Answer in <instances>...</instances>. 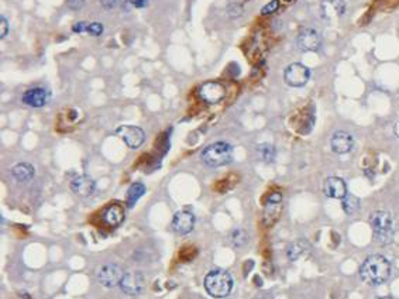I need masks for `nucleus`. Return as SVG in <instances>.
Segmentation results:
<instances>
[{"mask_svg":"<svg viewBox=\"0 0 399 299\" xmlns=\"http://www.w3.org/2000/svg\"><path fill=\"white\" fill-rule=\"evenodd\" d=\"M9 33V21L6 20V17H2L0 19V37L5 39Z\"/></svg>","mask_w":399,"mask_h":299,"instance_id":"obj_29","label":"nucleus"},{"mask_svg":"<svg viewBox=\"0 0 399 299\" xmlns=\"http://www.w3.org/2000/svg\"><path fill=\"white\" fill-rule=\"evenodd\" d=\"M330 145L336 154H346L353 148L354 138L346 131H336L330 138Z\"/></svg>","mask_w":399,"mask_h":299,"instance_id":"obj_15","label":"nucleus"},{"mask_svg":"<svg viewBox=\"0 0 399 299\" xmlns=\"http://www.w3.org/2000/svg\"><path fill=\"white\" fill-rule=\"evenodd\" d=\"M230 240H231V244L236 246V247H244L247 243H249V234L246 230L243 229H236L233 230L231 234H230Z\"/></svg>","mask_w":399,"mask_h":299,"instance_id":"obj_21","label":"nucleus"},{"mask_svg":"<svg viewBox=\"0 0 399 299\" xmlns=\"http://www.w3.org/2000/svg\"><path fill=\"white\" fill-rule=\"evenodd\" d=\"M281 201H282L281 194L275 192V194H272V195L268 198V205H278Z\"/></svg>","mask_w":399,"mask_h":299,"instance_id":"obj_32","label":"nucleus"},{"mask_svg":"<svg viewBox=\"0 0 399 299\" xmlns=\"http://www.w3.org/2000/svg\"><path fill=\"white\" fill-rule=\"evenodd\" d=\"M346 13L344 0H322L321 16L327 21H333Z\"/></svg>","mask_w":399,"mask_h":299,"instance_id":"obj_11","label":"nucleus"},{"mask_svg":"<svg viewBox=\"0 0 399 299\" xmlns=\"http://www.w3.org/2000/svg\"><path fill=\"white\" fill-rule=\"evenodd\" d=\"M371 228L374 230V237L375 240L381 244H388L392 240V230H393V220L391 213L385 210H375L371 217Z\"/></svg>","mask_w":399,"mask_h":299,"instance_id":"obj_4","label":"nucleus"},{"mask_svg":"<svg viewBox=\"0 0 399 299\" xmlns=\"http://www.w3.org/2000/svg\"><path fill=\"white\" fill-rule=\"evenodd\" d=\"M360 275L363 280L371 285H381L391 275V264L385 257L374 254L361 264Z\"/></svg>","mask_w":399,"mask_h":299,"instance_id":"obj_1","label":"nucleus"},{"mask_svg":"<svg viewBox=\"0 0 399 299\" xmlns=\"http://www.w3.org/2000/svg\"><path fill=\"white\" fill-rule=\"evenodd\" d=\"M100 5L107 9V10H111L114 7H117L118 0H100Z\"/></svg>","mask_w":399,"mask_h":299,"instance_id":"obj_31","label":"nucleus"},{"mask_svg":"<svg viewBox=\"0 0 399 299\" xmlns=\"http://www.w3.org/2000/svg\"><path fill=\"white\" fill-rule=\"evenodd\" d=\"M203 163L209 167L217 168L231 163L233 160V148L231 145L224 141H217L208 145L202 151Z\"/></svg>","mask_w":399,"mask_h":299,"instance_id":"obj_3","label":"nucleus"},{"mask_svg":"<svg viewBox=\"0 0 399 299\" xmlns=\"http://www.w3.org/2000/svg\"><path fill=\"white\" fill-rule=\"evenodd\" d=\"M144 194L145 186L143 183H133L130 188H129V191H127V205H129V208H133V206L137 203L138 199L144 195Z\"/></svg>","mask_w":399,"mask_h":299,"instance_id":"obj_19","label":"nucleus"},{"mask_svg":"<svg viewBox=\"0 0 399 299\" xmlns=\"http://www.w3.org/2000/svg\"><path fill=\"white\" fill-rule=\"evenodd\" d=\"M302 253H303V247H302L299 243H292V244L288 247V250H287L288 258L292 261L298 260V258L302 255Z\"/></svg>","mask_w":399,"mask_h":299,"instance_id":"obj_23","label":"nucleus"},{"mask_svg":"<svg viewBox=\"0 0 399 299\" xmlns=\"http://www.w3.org/2000/svg\"><path fill=\"white\" fill-rule=\"evenodd\" d=\"M145 285V278L144 275L137 271H131V273H126L123 280L120 282V288L122 291L127 295H138L144 289Z\"/></svg>","mask_w":399,"mask_h":299,"instance_id":"obj_9","label":"nucleus"},{"mask_svg":"<svg viewBox=\"0 0 399 299\" xmlns=\"http://www.w3.org/2000/svg\"><path fill=\"white\" fill-rule=\"evenodd\" d=\"M226 95V89L222 84L219 82H205L199 88V96L206 103L215 104L219 103Z\"/></svg>","mask_w":399,"mask_h":299,"instance_id":"obj_10","label":"nucleus"},{"mask_svg":"<svg viewBox=\"0 0 399 299\" xmlns=\"http://www.w3.org/2000/svg\"><path fill=\"white\" fill-rule=\"evenodd\" d=\"M88 33L93 35V37H99L103 33V26L100 23H91L88 27Z\"/></svg>","mask_w":399,"mask_h":299,"instance_id":"obj_26","label":"nucleus"},{"mask_svg":"<svg viewBox=\"0 0 399 299\" xmlns=\"http://www.w3.org/2000/svg\"><path fill=\"white\" fill-rule=\"evenodd\" d=\"M66 3H68V7L71 10H75V12H78V10L85 7V0H68Z\"/></svg>","mask_w":399,"mask_h":299,"instance_id":"obj_27","label":"nucleus"},{"mask_svg":"<svg viewBox=\"0 0 399 299\" xmlns=\"http://www.w3.org/2000/svg\"><path fill=\"white\" fill-rule=\"evenodd\" d=\"M395 133H396V136L399 137V122L396 123V126H395Z\"/></svg>","mask_w":399,"mask_h":299,"instance_id":"obj_33","label":"nucleus"},{"mask_svg":"<svg viewBox=\"0 0 399 299\" xmlns=\"http://www.w3.org/2000/svg\"><path fill=\"white\" fill-rule=\"evenodd\" d=\"M341 206H343V210L347 215H354L355 212L360 210V201L354 196L346 195L341 199Z\"/></svg>","mask_w":399,"mask_h":299,"instance_id":"obj_20","label":"nucleus"},{"mask_svg":"<svg viewBox=\"0 0 399 299\" xmlns=\"http://www.w3.org/2000/svg\"><path fill=\"white\" fill-rule=\"evenodd\" d=\"M206 292L213 298H226L233 289V278L224 270H213L210 271L203 281Z\"/></svg>","mask_w":399,"mask_h":299,"instance_id":"obj_2","label":"nucleus"},{"mask_svg":"<svg viewBox=\"0 0 399 299\" xmlns=\"http://www.w3.org/2000/svg\"><path fill=\"white\" fill-rule=\"evenodd\" d=\"M125 277V271L116 264H107L100 268L98 274L99 282L106 288H113V286L120 285V282Z\"/></svg>","mask_w":399,"mask_h":299,"instance_id":"obj_8","label":"nucleus"},{"mask_svg":"<svg viewBox=\"0 0 399 299\" xmlns=\"http://www.w3.org/2000/svg\"><path fill=\"white\" fill-rule=\"evenodd\" d=\"M227 14H229L231 19H237L240 17L243 14V6L242 5H237V3H233L227 7Z\"/></svg>","mask_w":399,"mask_h":299,"instance_id":"obj_25","label":"nucleus"},{"mask_svg":"<svg viewBox=\"0 0 399 299\" xmlns=\"http://www.w3.org/2000/svg\"><path fill=\"white\" fill-rule=\"evenodd\" d=\"M23 103L30 107H43L48 103V92L44 88H31L23 93Z\"/></svg>","mask_w":399,"mask_h":299,"instance_id":"obj_14","label":"nucleus"},{"mask_svg":"<svg viewBox=\"0 0 399 299\" xmlns=\"http://www.w3.org/2000/svg\"><path fill=\"white\" fill-rule=\"evenodd\" d=\"M280 9V0H271L269 3H267L265 6L261 9L262 16H268V14L275 13L276 10Z\"/></svg>","mask_w":399,"mask_h":299,"instance_id":"obj_24","label":"nucleus"},{"mask_svg":"<svg viewBox=\"0 0 399 299\" xmlns=\"http://www.w3.org/2000/svg\"><path fill=\"white\" fill-rule=\"evenodd\" d=\"M310 78V71L308 66H305L301 62H295L285 69L284 72V79L285 82L292 86V88H301L308 84Z\"/></svg>","mask_w":399,"mask_h":299,"instance_id":"obj_5","label":"nucleus"},{"mask_svg":"<svg viewBox=\"0 0 399 299\" xmlns=\"http://www.w3.org/2000/svg\"><path fill=\"white\" fill-rule=\"evenodd\" d=\"M377 299H395V298H391V296H382V298H377Z\"/></svg>","mask_w":399,"mask_h":299,"instance_id":"obj_34","label":"nucleus"},{"mask_svg":"<svg viewBox=\"0 0 399 299\" xmlns=\"http://www.w3.org/2000/svg\"><path fill=\"white\" fill-rule=\"evenodd\" d=\"M258 153H260L262 161L265 163H272L275 160V148L271 144H261L258 147Z\"/></svg>","mask_w":399,"mask_h":299,"instance_id":"obj_22","label":"nucleus"},{"mask_svg":"<svg viewBox=\"0 0 399 299\" xmlns=\"http://www.w3.org/2000/svg\"><path fill=\"white\" fill-rule=\"evenodd\" d=\"M195 228V215L189 210L177 212L172 219V229L178 234H188Z\"/></svg>","mask_w":399,"mask_h":299,"instance_id":"obj_12","label":"nucleus"},{"mask_svg":"<svg viewBox=\"0 0 399 299\" xmlns=\"http://www.w3.org/2000/svg\"><path fill=\"white\" fill-rule=\"evenodd\" d=\"M71 189L76 195L82 196V198H88L95 194L96 191V183L92 179L91 176L88 175H79L73 178L71 182Z\"/></svg>","mask_w":399,"mask_h":299,"instance_id":"obj_16","label":"nucleus"},{"mask_svg":"<svg viewBox=\"0 0 399 299\" xmlns=\"http://www.w3.org/2000/svg\"><path fill=\"white\" fill-rule=\"evenodd\" d=\"M12 175L19 182H28V181H31L34 178L35 171H34V167L31 164L19 163L12 168Z\"/></svg>","mask_w":399,"mask_h":299,"instance_id":"obj_18","label":"nucleus"},{"mask_svg":"<svg viewBox=\"0 0 399 299\" xmlns=\"http://www.w3.org/2000/svg\"><path fill=\"white\" fill-rule=\"evenodd\" d=\"M296 43L302 51H317L322 46V37L316 28L306 27L298 34Z\"/></svg>","mask_w":399,"mask_h":299,"instance_id":"obj_7","label":"nucleus"},{"mask_svg":"<svg viewBox=\"0 0 399 299\" xmlns=\"http://www.w3.org/2000/svg\"><path fill=\"white\" fill-rule=\"evenodd\" d=\"M127 5L134 9H143L148 6V0H127Z\"/></svg>","mask_w":399,"mask_h":299,"instance_id":"obj_30","label":"nucleus"},{"mask_svg":"<svg viewBox=\"0 0 399 299\" xmlns=\"http://www.w3.org/2000/svg\"><path fill=\"white\" fill-rule=\"evenodd\" d=\"M323 192L325 195L333 199H343L347 195V185L346 182L339 178V176H330L325 181L323 185Z\"/></svg>","mask_w":399,"mask_h":299,"instance_id":"obj_13","label":"nucleus"},{"mask_svg":"<svg viewBox=\"0 0 399 299\" xmlns=\"http://www.w3.org/2000/svg\"><path fill=\"white\" fill-rule=\"evenodd\" d=\"M88 27H89V24L88 23H85V21H78V23H75L72 27L73 33H85V31H88Z\"/></svg>","mask_w":399,"mask_h":299,"instance_id":"obj_28","label":"nucleus"},{"mask_svg":"<svg viewBox=\"0 0 399 299\" xmlns=\"http://www.w3.org/2000/svg\"><path fill=\"white\" fill-rule=\"evenodd\" d=\"M103 220L110 228H117L125 220V209L120 205H111L105 210Z\"/></svg>","mask_w":399,"mask_h":299,"instance_id":"obj_17","label":"nucleus"},{"mask_svg":"<svg viewBox=\"0 0 399 299\" xmlns=\"http://www.w3.org/2000/svg\"><path fill=\"white\" fill-rule=\"evenodd\" d=\"M116 134L125 141L126 145H129L133 150L140 148L145 140L144 131L141 130L140 127H137V126H129V124L127 126H120L116 130Z\"/></svg>","mask_w":399,"mask_h":299,"instance_id":"obj_6","label":"nucleus"}]
</instances>
